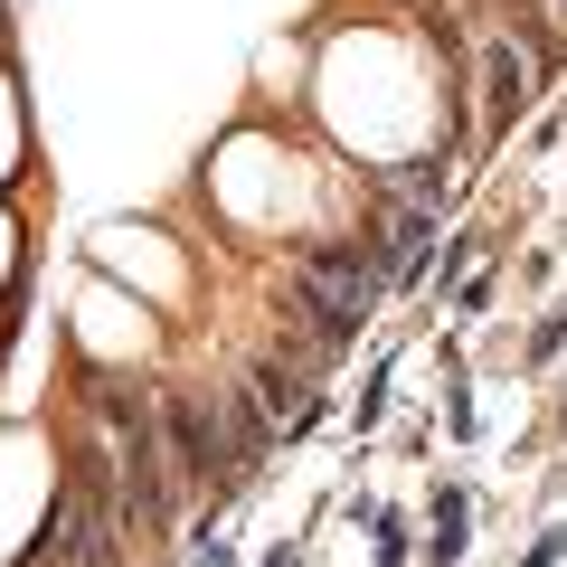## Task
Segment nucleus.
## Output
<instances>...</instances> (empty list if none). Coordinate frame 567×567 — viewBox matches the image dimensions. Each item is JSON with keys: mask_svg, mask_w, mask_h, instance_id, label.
Masks as SVG:
<instances>
[{"mask_svg": "<svg viewBox=\"0 0 567 567\" xmlns=\"http://www.w3.org/2000/svg\"><path fill=\"white\" fill-rule=\"evenodd\" d=\"M10 162H20V104H10V76H0V181H10Z\"/></svg>", "mask_w": 567, "mask_h": 567, "instance_id": "1", "label": "nucleus"}, {"mask_svg": "<svg viewBox=\"0 0 567 567\" xmlns=\"http://www.w3.org/2000/svg\"><path fill=\"white\" fill-rule=\"evenodd\" d=\"M0 275H10V227H0Z\"/></svg>", "mask_w": 567, "mask_h": 567, "instance_id": "2", "label": "nucleus"}]
</instances>
